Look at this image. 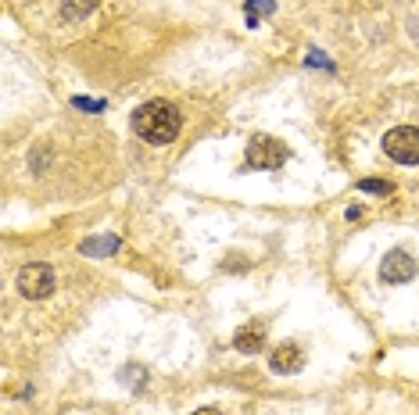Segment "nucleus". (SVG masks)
Masks as SVG:
<instances>
[{"instance_id": "obj_1", "label": "nucleus", "mask_w": 419, "mask_h": 415, "mask_svg": "<svg viewBox=\"0 0 419 415\" xmlns=\"http://www.w3.org/2000/svg\"><path fill=\"white\" fill-rule=\"evenodd\" d=\"M179 126H183V118L176 111V104H169V100H151L133 115V129L148 143H172L179 136Z\"/></svg>"}, {"instance_id": "obj_2", "label": "nucleus", "mask_w": 419, "mask_h": 415, "mask_svg": "<svg viewBox=\"0 0 419 415\" xmlns=\"http://www.w3.org/2000/svg\"><path fill=\"white\" fill-rule=\"evenodd\" d=\"M384 151L398 165H419V129L412 126H398L384 136Z\"/></svg>"}, {"instance_id": "obj_3", "label": "nucleus", "mask_w": 419, "mask_h": 415, "mask_svg": "<svg viewBox=\"0 0 419 415\" xmlns=\"http://www.w3.org/2000/svg\"><path fill=\"white\" fill-rule=\"evenodd\" d=\"M287 161V147L280 140H272V136H251L247 143V165L251 169H280V165Z\"/></svg>"}, {"instance_id": "obj_4", "label": "nucleus", "mask_w": 419, "mask_h": 415, "mask_svg": "<svg viewBox=\"0 0 419 415\" xmlns=\"http://www.w3.org/2000/svg\"><path fill=\"white\" fill-rule=\"evenodd\" d=\"M18 290H22L26 297H33V301L54 294V268H51V265H44V261L26 265L22 273H18Z\"/></svg>"}, {"instance_id": "obj_5", "label": "nucleus", "mask_w": 419, "mask_h": 415, "mask_svg": "<svg viewBox=\"0 0 419 415\" xmlns=\"http://www.w3.org/2000/svg\"><path fill=\"white\" fill-rule=\"evenodd\" d=\"M380 276H384L387 283H409V279L416 276L412 255H405V251H387V258H384V265H380Z\"/></svg>"}, {"instance_id": "obj_6", "label": "nucleus", "mask_w": 419, "mask_h": 415, "mask_svg": "<svg viewBox=\"0 0 419 415\" xmlns=\"http://www.w3.org/2000/svg\"><path fill=\"white\" fill-rule=\"evenodd\" d=\"M269 365H272V372H283V376H287V372H298L305 365V355H301L298 344H280L276 351H272Z\"/></svg>"}, {"instance_id": "obj_7", "label": "nucleus", "mask_w": 419, "mask_h": 415, "mask_svg": "<svg viewBox=\"0 0 419 415\" xmlns=\"http://www.w3.org/2000/svg\"><path fill=\"white\" fill-rule=\"evenodd\" d=\"M265 344V322H247L237 329V337H233V347L244 351V355H255V351H262Z\"/></svg>"}, {"instance_id": "obj_8", "label": "nucleus", "mask_w": 419, "mask_h": 415, "mask_svg": "<svg viewBox=\"0 0 419 415\" xmlns=\"http://www.w3.org/2000/svg\"><path fill=\"white\" fill-rule=\"evenodd\" d=\"M97 4H100V0H65V15L69 18H82V15H90Z\"/></svg>"}, {"instance_id": "obj_9", "label": "nucleus", "mask_w": 419, "mask_h": 415, "mask_svg": "<svg viewBox=\"0 0 419 415\" xmlns=\"http://www.w3.org/2000/svg\"><path fill=\"white\" fill-rule=\"evenodd\" d=\"M115 247H118L115 237H104V240H93V243H82V255H108Z\"/></svg>"}, {"instance_id": "obj_10", "label": "nucleus", "mask_w": 419, "mask_h": 415, "mask_svg": "<svg viewBox=\"0 0 419 415\" xmlns=\"http://www.w3.org/2000/svg\"><path fill=\"white\" fill-rule=\"evenodd\" d=\"M247 11H251V15H255V11H258V15H269V11H272V0H247Z\"/></svg>"}, {"instance_id": "obj_11", "label": "nucleus", "mask_w": 419, "mask_h": 415, "mask_svg": "<svg viewBox=\"0 0 419 415\" xmlns=\"http://www.w3.org/2000/svg\"><path fill=\"white\" fill-rule=\"evenodd\" d=\"M362 190H366V194H391V186H387V183H373V179H366V183H362Z\"/></svg>"}, {"instance_id": "obj_12", "label": "nucleus", "mask_w": 419, "mask_h": 415, "mask_svg": "<svg viewBox=\"0 0 419 415\" xmlns=\"http://www.w3.org/2000/svg\"><path fill=\"white\" fill-rule=\"evenodd\" d=\"M194 415H222V412H219V408H197Z\"/></svg>"}]
</instances>
